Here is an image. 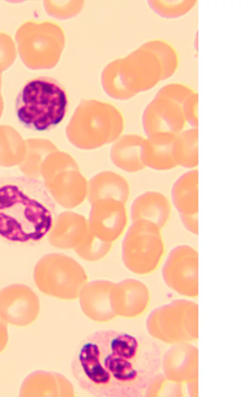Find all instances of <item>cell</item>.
Masks as SVG:
<instances>
[{"label":"cell","instance_id":"obj_11","mask_svg":"<svg viewBox=\"0 0 248 397\" xmlns=\"http://www.w3.org/2000/svg\"><path fill=\"white\" fill-rule=\"evenodd\" d=\"M90 231L88 221L82 215L65 211L55 217L48 234L49 243L62 249H75L84 241Z\"/></svg>","mask_w":248,"mask_h":397},{"label":"cell","instance_id":"obj_13","mask_svg":"<svg viewBox=\"0 0 248 397\" xmlns=\"http://www.w3.org/2000/svg\"><path fill=\"white\" fill-rule=\"evenodd\" d=\"M172 205L163 193L151 190L139 196L131 207L132 221L145 220L155 224L160 229L169 221Z\"/></svg>","mask_w":248,"mask_h":397},{"label":"cell","instance_id":"obj_12","mask_svg":"<svg viewBox=\"0 0 248 397\" xmlns=\"http://www.w3.org/2000/svg\"><path fill=\"white\" fill-rule=\"evenodd\" d=\"M150 294L147 286L135 279L115 283L113 292V306L116 316H137L147 308Z\"/></svg>","mask_w":248,"mask_h":397},{"label":"cell","instance_id":"obj_17","mask_svg":"<svg viewBox=\"0 0 248 397\" xmlns=\"http://www.w3.org/2000/svg\"><path fill=\"white\" fill-rule=\"evenodd\" d=\"M68 381L56 373L36 371L29 375L24 381L20 396L59 397L62 396L63 383Z\"/></svg>","mask_w":248,"mask_h":397},{"label":"cell","instance_id":"obj_21","mask_svg":"<svg viewBox=\"0 0 248 397\" xmlns=\"http://www.w3.org/2000/svg\"><path fill=\"white\" fill-rule=\"evenodd\" d=\"M113 243L104 242L90 231L83 242L74 249L76 253L82 259L96 262L105 257L110 251Z\"/></svg>","mask_w":248,"mask_h":397},{"label":"cell","instance_id":"obj_19","mask_svg":"<svg viewBox=\"0 0 248 397\" xmlns=\"http://www.w3.org/2000/svg\"><path fill=\"white\" fill-rule=\"evenodd\" d=\"M173 152L178 167L198 169V128L187 127L174 141Z\"/></svg>","mask_w":248,"mask_h":397},{"label":"cell","instance_id":"obj_10","mask_svg":"<svg viewBox=\"0 0 248 397\" xmlns=\"http://www.w3.org/2000/svg\"><path fill=\"white\" fill-rule=\"evenodd\" d=\"M91 204L88 220L91 231L101 240L113 243L122 235L127 224L125 204L106 200Z\"/></svg>","mask_w":248,"mask_h":397},{"label":"cell","instance_id":"obj_20","mask_svg":"<svg viewBox=\"0 0 248 397\" xmlns=\"http://www.w3.org/2000/svg\"><path fill=\"white\" fill-rule=\"evenodd\" d=\"M195 0H157L150 1L152 10L166 19H176L185 16L197 4Z\"/></svg>","mask_w":248,"mask_h":397},{"label":"cell","instance_id":"obj_9","mask_svg":"<svg viewBox=\"0 0 248 397\" xmlns=\"http://www.w3.org/2000/svg\"><path fill=\"white\" fill-rule=\"evenodd\" d=\"M39 311V298L29 286L12 284L0 291V316L9 324L28 326L37 319Z\"/></svg>","mask_w":248,"mask_h":397},{"label":"cell","instance_id":"obj_23","mask_svg":"<svg viewBox=\"0 0 248 397\" xmlns=\"http://www.w3.org/2000/svg\"><path fill=\"white\" fill-rule=\"evenodd\" d=\"M198 94L195 91L185 102L183 111L187 127L198 128Z\"/></svg>","mask_w":248,"mask_h":397},{"label":"cell","instance_id":"obj_2","mask_svg":"<svg viewBox=\"0 0 248 397\" xmlns=\"http://www.w3.org/2000/svg\"><path fill=\"white\" fill-rule=\"evenodd\" d=\"M55 205L46 185L30 176L0 177V236L13 243H35L50 232Z\"/></svg>","mask_w":248,"mask_h":397},{"label":"cell","instance_id":"obj_6","mask_svg":"<svg viewBox=\"0 0 248 397\" xmlns=\"http://www.w3.org/2000/svg\"><path fill=\"white\" fill-rule=\"evenodd\" d=\"M197 305L177 300L154 310L147 320L150 334L164 342L181 344L197 338Z\"/></svg>","mask_w":248,"mask_h":397},{"label":"cell","instance_id":"obj_4","mask_svg":"<svg viewBox=\"0 0 248 397\" xmlns=\"http://www.w3.org/2000/svg\"><path fill=\"white\" fill-rule=\"evenodd\" d=\"M33 279L43 293L62 300L79 297L87 283L84 268L73 258L60 253H50L36 263Z\"/></svg>","mask_w":248,"mask_h":397},{"label":"cell","instance_id":"obj_5","mask_svg":"<svg viewBox=\"0 0 248 397\" xmlns=\"http://www.w3.org/2000/svg\"><path fill=\"white\" fill-rule=\"evenodd\" d=\"M161 229L145 220L132 222L123 242L122 257L124 265L138 275L155 271L165 254Z\"/></svg>","mask_w":248,"mask_h":397},{"label":"cell","instance_id":"obj_3","mask_svg":"<svg viewBox=\"0 0 248 397\" xmlns=\"http://www.w3.org/2000/svg\"><path fill=\"white\" fill-rule=\"evenodd\" d=\"M67 104L66 92L59 82L39 76L28 80L21 88L15 98V112L26 128L45 132L62 121Z\"/></svg>","mask_w":248,"mask_h":397},{"label":"cell","instance_id":"obj_1","mask_svg":"<svg viewBox=\"0 0 248 397\" xmlns=\"http://www.w3.org/2000/svg\"><path fill=\"white\" fill-rule=\"evenodd\" d=\"M70 370L78 386L98 397H137L150 382L149 355L132 334L102 330L87 335L76 348Z\"/></svg>","mask_w":248,"mask_h":397},{"label":"cell","instance_id":"obj_15","mask_svg":"<svg viewBox=\"0 0 248 397\" xmlns=\"http://www.w3.org/2000/svg\"><path fill=\"white\" fill-rule=\"evenodd\" d=\"M198 170H188L173 183L171 202L180 218L198 216Z\"/></svg>","mask_w":248,"mask_h":397},{"label":"cell","instance_id":"obj_18","mask_svg":"<svg viewBox=\"0 0 248 397\" xmlns=\"http://www.w3.org/2000/svg\"><path fill=\"white\" fill-rule=\"evenodd\" d=\"M175 137L159 140L146 138L143 150L146 167L159 172L168 171L178 167L173 152Z\"/></svg>","mask_w":248,"mask_h":397},{"label":"cell","instance_id":"obj_14","mask_svg":"<svg viewBox=\"0 0 248 397\" xmlns=\"http://www.w3.org/2000/svg\"><path fill=\"white\" fill-rule=\"evenodd\" d=\"M186 345H175L166 353L164 361L166 377L177 383H190L197 376V349Z\"/></svg>","mask_w":248,"mask_h":397},{"label":"cell","instance_id":"obj_16","mask_svg":"<svg viewBox=\"0 0 248 397\" xmlns=\"http://www.w3.org/2000/svg\"><path fill=\"white\" fill-rule=\"evenodd\" d=\"M115 283L107 280L87 283L79 295L80 303L86 315L91 309L95 313H104L108 319L116 316L113 307V291ZM99 315L98 317V321Z\"/></svg>","mask_w":248,"mask_h":397},{"label":"cell","instance_id":"obj_24","mask_svg":"<svg viewBox=\"0 0 248 397\" xmlns=\"http://www.w3.org/2000/svg\"><path fill=\"white\" fill-rule=\"evenodd\" d=\"M8 342L7 325L0 316V353L5 349Z\"/></svg>","mask_w":248,"mask_h":397},{"label":"cell","instance_id":"obj_7","mask_svg":"<svg viewBox=\"0 0 248 397\" xmlns=\"http://www.w3.org/2000/svg\"><path fill=\"white\" fill-rule=\"evenodd\" d=\"M185 102L158 90L143 115L146 137L154 140L175 138L186 129L187 125L183 111Z\"/></svg>","mask_w":248,"mask_h":397},{"label":"cell","instance_id":"obj_8","mask_svg":"<svg viewBox=\"0 0 248 397\" xmlns=\"http://www.w3.org/2000/svg\"><path fill=\"white\" fill-rule=\"evenodd\" d=\"M166 284L178 294L194 298L198 294V254L192 246L182 244L169 252L162 268Z\"/></svg>","mask_w":248,"mask_h":397},{"label":"cell","instance_id":"obj_22","mask_svg":"<svg viewBox=\"0 0 248 397\" xmlns=\"http://www.w3.org/2000/svg\"><path fill=\"white\" fill-rule=\"evenodd\" d=\"M16 46L8 34L0 32V71L8 68L16 56Z\"/></svg>","mask_w":248,"mask_h":397}]
</instances>
